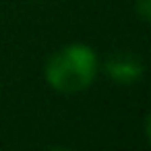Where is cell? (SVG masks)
<instances>
[{
	"label": "cell",
	"instance_id": "cell-1",
	"mask_svg": "<svg viewBox=\"0 0 151 151\" xmlns=\"http://www.w3.org/2000/svg\"><path fill=\"white\" fill-rule=\"evenodd\" d=\"M97 75V54L85 44H70L58 50L46 64V81L54 91L79 93Z\"/></svg>",
	"mask_w": 151,
	"mask_h": 151
},
{
	"label": "cell",
	"instance_id": "cell-2",
	"mask_svg": "<svg viewBox=\"0 0 151 151\" xmlns=\"http://www.w3.org/2000/svg\"><path fill=\"white\" fill-rule=\"evenodd\" d=\"M106 73L118 85H132V83L141 81V77H143V64L137 56H132L128 52H118L108 58Z\"/></svg>",
	"mask_w": 151,
	"mask_h": 151
},
{
	"label": "cell",
	"instance_id": "cell-3",
	"mask_svg": "<svg viewBox=\"0 0 151 151\" xmlns=\"http://www.w3.org/2000/svg\"><path fill=\"white\" fill-rule=\"evenodd\" d=\"M139 17L147 23H151V0H137V4H134Z\"/></svg>",
	"mask_w": 151,
	"mask_h": 151
},
{
	"label": "cell",
	"instance_id": "cell-4",
	"mask_svg": "<svg viewBox=\"0 0 151 151\" xmlns=\"http://www.w3.org/2000/svg\"><path fill=\"white\" fill-rule=\"evenodd\" d=\"M145 134H147V141L151 143V112H149V116L145 120Z\"/></svg>",
	"mask_w": 151,
	"mask_h": 151
},
{
	"label": "cell",
	"instance_id": "cell-5",
	"mask_svg": "<svg viewBox=\"0 0 151 151\" xmlns=\"http://www.w3.org/2000/svg\"><path fill=\"white\" fill-rule=\"evenodd\" d=\"M50 151H68V149H64V147H54V149H50Z\"/></svg>",
	"mask_w": 151,
	"mask_h": 151
}]
</instances>
